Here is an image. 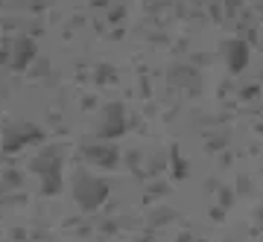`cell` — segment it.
<instances>
[{
    "instance_id": "1",
    "label": "cell",
    "mask_w": 263,
    "mask_h": 242,
    "mask_svg": "<svg viewBox=\"0 0 263 242\" xmlns=\"http://www.w3.org/2000/svg\"><path fill=\"white\" fill-rule=\"evenodd\" d=\"M260 222H263V210H260Z\"/></svg>"
}]
</instances>
